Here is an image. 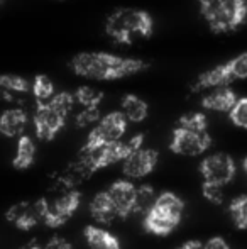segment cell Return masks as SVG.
Returning a JSON list of instances; mask_svg holds the SVG:
<instances>
[{
  "label": "cell",
  "instance_id": "7c38bea8",
  "mask_svg": "<svg viewBox=\"0 0 247 249\" xmlns=\"http://www.w3.org/2000/svg\"><path fill=\"white\" fill-rule=\"evenodd\" d=\"M159 161V153L152 148H139L122 161V173L129 180H141L154 171Z\"/></svg>",
  "mask_w": 247,
  "mask_h": 249
},
{
  "label": "cell",
  "instance_id": "30bf717a",
  "mask_svg": "<svg viewBox=\"0 0 247 249\" xmlns=\"http://www.w3.org/2000/svg\"><path fill=\"white\" fill-rule=\"evenodd\" d=\"M212 146V136L208 131L195 132L185 127H176L171 134L169 149L180 156H200Z\"/></svg>",
  "mask_w": 247,
  "mask_h": 249
},
{
  "label": "cell",
  "instance_id": "8992f818",
  "mask_svg": "<svg viewBox=\"0 0 247 249\" xmlns=\"http://www.w3.org/2000/svg\"><path fill=\"white\" fill-rule=\"evenodd\" d=\"M127 122L129 121L125 119L122 110L110 112V114L100 117V121L93 125V129L86 136L82 151H97L109 142L122 139L127 131Z\"/></svg>",
  "mask_w": 247,
  "mask_h": 249
},
{
  "label": "cell",
  "instance_id": "5bb4252c",
  "mask_svg": "<svg viewBox=\"0 0 247 249\" xmlns=\"http://www.w3.org/2000/svg\"><path fill=\"white\" fill-rule=\"evenodd\" d=\"M180 222H181L180 219L156 209V207H151L144 213V220H142L144 229L149 234H154V236H168V234H171L178 227Z\"/></svg>",
  "mask_w": 247,
  "mask_h": 249
},
{
  "label": "cell",
  "instance_id": "ba28073f",
  "mask_svg": "<svg viewBox=\"0 0 247 249\" xmlns=\"http://www.w3.org/2000/svg\"><path fill=\"white\" fill-rule=\"evenodd\" d=\"M80 203H82V194L75 188L71 190H66L65 194L60 195L56 200L53 202H48L46 200V207H44V215H43V222L48 227H58L65 226L73 215L78 210Z\"/></svg>",
  "mask_w": 247,
  "mask_h": 249
},
{
  "label": "cell",
  "instance_id": "44dd1931",
  "mask_svg": "<svg viewBox=\"0 0 247 249\" xmlns=\"http://www.w3.org/2000/svg\"><path fill=\"white\" fill-rule=\"evenodd\" d=\"M152 207H156V209L163 210V212L169 213V215L176 217L180 220H181L183 212H185V202L173 192H163V194L156 195Z\"/></svg>",
  "mask_w": 247,
  "mask_h": 249
},
{
  "label": "cell",
  "instance_id": "ac0fdd59",
  "mask_svg": "<svg viewBox=\"0 0 247 249\" xmlns=\"http://www.w3.org/2000/svg\"><path fill=\"white\" fill-rule=\"evenodd\" d=\"M83 234L90 249H122L120 241L103 227L86 226Z\"/></svg>",
  "mask_w": 247,
  "mask_h": 249
},
{
  "label": "cell",
  "instance_id": "d6a6232c",
  "mask_svg": "<svg viewBox=\"0 0 247 249\" xmlns=\"http://www.w3.org/2000/svg\"><path fill=\"white\" fill-rule=\"evenodd\" d=\"M178 249H203V243L198 239H190L186 243H183Z\"/></svg>",
  "mask_w": 247,
  "mask_h": 249
},
{
  "label": "cell",
  "instance_id": "9c48e42d",
  "mask_svg": "<svg viewBox=\"0 0 247 249\" xmlns=\"http://www.w3.org/2000/svg\"><path fill=\"white\" fill-rule=\"evenodd\" d=\"M198 170H200V175H201V178H203V181L225 187V185L234 180L235 171H237V164H235L234 158H232L231 154L215 153V154H210V156L203 158Z\"/></svg>",
  "mask_w": 247,
  "mask_h": 249
},
{
  "label": "cell",
  "instance_id": "52a82bcc",
  "mask_svg": "<svg viewBox=\"0 0 247 249\" xmlns=\"http://www.w3.org/2000/svg\"><path fill=\"white\" fill-rule=\"evenodd\" d=\"M142 144H144V134H135L131 139H127V141L119 139V141L109 142V144L102 146V148H99L97 151H88V153H92L93 168H95V171H99L107 166H112V164L124 161L129 154H132L134 151L142 148Z\"/></svg>",
  "mask_w": 247,
  "mask_h": 249
},
{
  "label": "cell",
  "instance_id": "4dcf8cb0",
  "mask_svg": "<svg viewBox=\"0 0 247 249\" xmlns=\"http://www.w3.org/2000/svg\"><path fill=\"white\" fill-rule=\"evenodd\" d=\"M43 249H73L71 244L65 239V237H51L46 244L43 246Z\"/></svg>",
  "mask_w": 247,
  "mask_h": 249
},
{
  "label": "cell",
  "instance_id": "3957f363",
  "mask_svg": "<svg viewBox=\"0 0 247 249\" xmlns=\"http://www.w3.org/2000/svg\"><path fill=\"white\" fill-rule=\"evenodd\" d=\"M73 105H75V95L69 92L54 93L49 100L37 102L33 122L36 136L41 141H53L60 134Z\"/></svg>",
  "mask_w": 247,
  "mask_h": 249
},
{
  "label": "cell",
  "instance_id": "83f0119b",
  "mask_svg": "<svg viewBox=\"0 0 247 249\" xmlns=\"http://www.w3.org/2000/svg\"><path fill=\"white\" fill-rule=\"evenodd\" d=\"M229 117L235 127L247 129V97L235 100L234 107L229 110Z\"/></svg>",
  "mask_w": 247,
  "mask_h": 249
},
{
  "label": "cell",
  "instance_id": "1f68e13d",
  "mask_svg": "<svg viewBox=\"0 0 247 249\" xmlns=\"http://www.w3.org/2000/svg\"><path fill=\"white\" fill-rule=\"evenodd\" d=\"M203 249H231L229 243L220 236H214L203 244Z\"/></svg>",
  "mask_w": 247,
  "mask_h": 249
},
{
  "label": "cell",
  "instance_id": "603a6c76",
  "mask_svg": "<svg viewBox=\"0 0 247 249\" xmlns=\"http://www.w3.org/2000/svg\"><path fill=\"white\" fill-rule=\"evenodd\" d=\"M232 222L237 229L247 231V195H239L229 205Z\"/></svg>",
  "mask_w": 247,
  "mask_h": 249
},
{
  "label": "cell",
  "instance_id": "d4e9b609",
  "mask_svg": "<svg viewBox=\"0 0 247 249\" xmlns=\"http://www.w3.org/2000/svg\"><path fill=\"white\" fill-rule=\"evenodd\" d=\"M75 95V102H78L82 107H100L103 100V92L99 89H93V87L83 85L78 87Z\"/></svg>",
  "mask_w": 247,
  "mask_h": 249
},
{
  "label": "cell",
  "instance_id": "ffe728a7",
  "mask_svg": "<svg viewBox=\"0 0 247 249\" xmlns=\"http://www.w3.org/2000/svg\"><path fill=\"white\" fill-rule=\"evenodd\" d=\"M120 105H122V114L125 115V119H127L129 122H134V124H139V122L146 121V117H148V114H149L148 104H146L141 97L132 95V93L125 95Z\"/></svg>",
  "mask_w": 247,
  "mask_h": 249
},
{
  "label": "cell",
  "instance_id": "7a4b0ae2",
  "mask_svg": "<svg viewBox=\"0 0 247 249\" xmlns=\"http://www.w3.org/2000/svg\"><path fill=\"white\" fill-rule=\"evenodd\" d=\"M154 31L151 14L134 7L115 9L105 20V33L119 44H132L135 37L148 39Z\"/></svg>",
  "mask_w": 247,
  "mask_h": 249
},
{
  "label": "cell",
  "instance_id": "e0dca14e",
  "mask_svg": "<svg viewBox=\"0 0 247 249\" xmlns=\"http://www.w3.org/2000/svg\"><path fill=\"white\" fill-rule=\"evenodd\" d=\"M88 210H90V215L100 224H110L119 217L115 205H114L112 198H110L107 190L99 192V194L92 198V202H90V205H88Z\"/></svg>",
  "mask_w": 247,
  "mask_h": 249
},
{
  "label": "cell",
  "instance_id": "9a60e30c",
  "mask_svg": "<svg viewBox=\"0 0 247 249\" xmlns=\"http://www.w3.org/2000/svg\"><path fill=\"white\" fill-rule=\"evenodd\" d=\"M237 99L239 97L235 95V92L229 85L215 87V89H210V92L207 95H203L201 107L205 110H212V112H229L234 107Z\"/></svg>",
  "mask_w": 247,
  "mask_h": 249
},
{
  "label": "cell",
  "instance_id": "e575fe53",
  "mask_svg": "<svg viewBox=\"0 0 247 249\" xmlns=\"http://www.w3.org/2000/svg\"><path fill=\"white\" fill-rule=\"evenodd\" d=\"M17 249H43V246H41V243L37 239H31L29 243L22 244V246L17 248Z\"/></svg>",
  "mask_w": 247,
  "mask_h": 249
},
{
  "label": "cell",
  "instance_id": "d590c367",
  "mask_svg": "<svg viewBox=\"0 0 247 249\" xmlns=\"http://www.w3.org/2000/svg\"><path fill=\"white\" fill-rule=\"evenodd\" d=\"M242 168H244V171H246V175H247V154H246L244 161H242Z\"/></svg>",
  "mask_w": 247,
  "mask_h": 249
},
{
  "label": "cell",
  "instance_id": "f546056e",
  "mask_svg": "<svg viewBox=\"0 0 247 249\" xmlns=\"http://www.w3.org/2000/svg\"><path fill=\"white\" fill-rule=\"evenodd\" d=\"M201 194L203 197L208 200L214 205H222L225 198V192L222 185H215V183H208V181H203L201 185Z\"/></svg>",
  "mask_w": 247,
  "mask_h": 249
},
{
  "label": "cell",
  "instance_id": "cb8c5ba5",
  "mask_svg": "<svg viewBox=\"0 0 247 249\" xmlns=\"http://www.w3.org/2000/svg\"><path fill=\"white\" fill-rule=\"evenodd\" d=\"M156 200V192L149 183L139 185L135 188V205H134V213H142L144 215L149 209L152 207Z\"/></svg>",
  "mask_w": 247,
  "mask_h": 249
},
{
  "label": "cell",
  "instance_id": "f1b7e54d",
  "mask_svg": "<svg viewBox=\"0 0 247 249\" xmlns=\"http://www.w3.org/2000/svg\"><path fill=\"white\" fill-rule=\"evenodd\" d=\"M100 107H83L82 112H78L75 117L76 127H88L92 124H97L100 121Z\"/></svg>",
  "mask_w": 247,
  "mask_h": 249
},
{
  "label": "cell",
  "instance_id": "5b68a950",
  "mask_svg": "<svg viewBox=\"0 0 247 249\" xmlns=\"http://www.w3.org/2000/svg\"><path fill=\"white\" fill-rule=\"evenodd\" d=\"M247 78V53L229 59L224 65H218L208 71L201 73L191 85V92H201V90H210L215 87H224L235 80Z\"/></svg>",
  "mask_w": 247,
  "mask_h": 249
},
{
  "label": "cell",
  "instance_id": "2e32d148",
  "mask_svg": "<svg viewBox=\"0 0 247 249\" xmlns=\"http://www.w3.org/2000/svg\"><path fill=\"white\" fill-rule=\"evenodd\" d=\"M27 125V114L24 108H7L0 114V134L5 138H19Z\"/></svg>",
  "mask_w": 247,
  "mask_h": 249
},
{
  "label": "cell",
  "instance_id": "d6986e66",
  "mask_svg": "<svg viewBox=\"0 0 247 249\" xmlns=\"http://www.w3.org/2000/svg\"><path fill=\"white\" fill-rule=\"evenodd\" d=\"M36 161V144H34L31 136H19L17 141V151L16 156L12 160V166L17 170H27L31 168Z\"/></svg>",
  "mask_w": 247,
  "mask_h": 249
},
{
  "label": "cell",
  "instance_id": "4fadbf2b",
  "mask_svg": "<svg viewBox=\"0 0 247 249\" xmlns=\"http://www.w3.org/2000/svg\"><path fill=\"white\" fill-rule=\"evenodd\" d=\"M135 185L131 180H117L107 188L120 219H127L134 213L135 205Z\"/></svg>",
  "mask_w": 247,
  "mask_h": 249
},
{
  "label": "cell",
  "instance_id": "836d02e7",
  "mask_svg": "<svg viewBox=\"0 0 247 249\" xmlns=\"http://www.w3.org/2000/svg\"><path fill=\"white\" fill-rule=\"evenodd\" d=\"M16 93H12V92H9V90H5L3 87H0V100H3V102H16Z\"/></svg>",
  "mask_w": 247,
  "mask_h": 249
},
{
  "label": "cell",
  "instance_id": "8fae6325",
  "mask_svg": "<svg viewBox=\"0 0 247 249\" xmlns=\"http://www.w3.org/2000/svg\"><path fill=\"white\" fill-rule=\"evenodd\" d=\"M46 198H37L36 202H17L10 205L5 212L7 222L20 231H31L43 222Z\"/></svg>",
  "mask_w": 247,
  "mask_h": 249
},
{
  "label": "cell",
  "instance_id": "484cf974",
  "mask_svg": "<svg viewBox=\"0 0 247 249\" xmlns=\"http://www.w3.org/2000/svg\"><path fill=\"white\" fill-rule=\"evenodd\" d=\"M178 125L195 132H205L208 129V119L203 112H188L180 117Z\"/></svg>",
  "mask_w": 247,
  "mask_h": 249
},
{
  "label": "cell",
  "instance_id": "7402d4cb",
  "mask_svg": "<svg viewBox=\"0 0 247 249\" xmlns=\"http://www.w3.org/2000/svg\"><path fill=\"white\" fill-rule=\"evenodd\" d=\"M31 92L37 102H46L56 93V90H54L53 80L48 75H36L31 83Z\"/></svg>",
  "mask_w": 247,
  "mask_h": 249
},
{
  "label": "cell",
  "instance_id": "277c9868",
  "mask_svg": "<svg viewBox=\"0 0 247 249\" xmlns=\"http://www.w3.org/2000/svg\"><path fill=\"white\" fill-rule=\"evenodd\" d=\"M198 7L215 34L234 33L247 20V0H198Z\"/></svg>",
  "mask_w": 247,
  "mask_h": 249
},
{
  "label": "cell",
  "instance_id": "4316f807",
  "mask_svg": "<svg viewBox=\"0 0 247 249\" xmlns=\"http://www.w3.org/2000/svg\"><path fill=\"white\" fill-rule=\"evenodd\" d=\"M0 87L12 93H27L31 92V82L19 75H0Z\"/></svg>",
  "mask_w": 247,
  "mask_h": 249
},
{
  "label": "cell",
  "instance_id": "6da1fadb",
  "mask_svg": "<svg viewBox=\"0 0 247 249\" xmlns=\"http://www.w3.org/2000/svg\"><path fill=\"white\" fill-rule=\"evenodd\" d=\"M73 73L86 80L110 82L137 75L149 68V63L139 58H124L105 51L78 53L69 61Z\"/></svg>",
  "mask_w": 247,
  "mask_h": 249
}]
</instances>
